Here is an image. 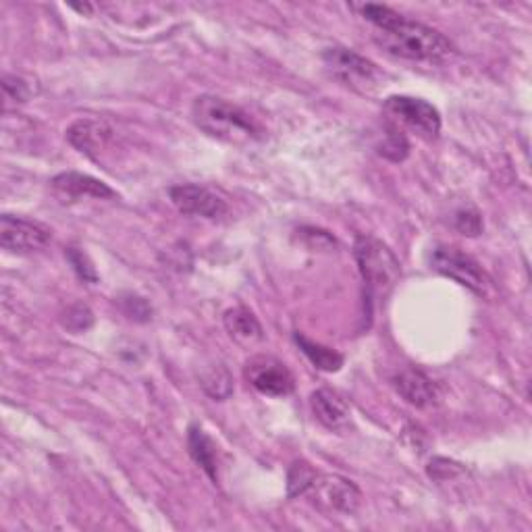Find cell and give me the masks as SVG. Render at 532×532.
I'll return each mask as SVG.
<instances>
[{
	"label": "cell",
	"mask_w": 532,
	"mask_h": 532,
	"mask_svg": "<svg viewBox=\"0 0 532 532\" xmlns=\"http://www.w3.org/2000/svg\"><path fill=\"white\" fill-rule=\"evenodd\" d=\"M52 188L55 192L67 200H82V198H94V200H109L115 198V190H111L104 181L84 175V173H61L52 179Z\"/></svg>",
	"instance_id": "7c38bea8"
},
{
	"label": "cell",
	"mask_w": 532,
	"mask_h": 532,
	"mask_svg": "<svg viewBox=\"0 0 532 532\" xmlns=\"http://www.w3.org/2000/svg\"><path fill=\"white\" fill-rule=\"evenodd\" d=\"M354 9L375 25L377 42L395 57L420 63H445L456 55L454 42L429 25L399 15L383 5L368 3Z\"/></svg>",
	"instance_id": "6da1fadb"
},
{
	"label": "cell",
	"mask_w": 532,
	"mask_h": 532,
	"mask_svg": "<svg viewBox=\"0 0 532 532\" xmlns=\"http://www.w3.org/2000/svg\"><path fill=\"white\" fill-rule=\"evenodd\" d=\"M385 115L391 127L416 133L422 140H437L441 133V115L435 106L422 98L391 96L385 102Z\"/></svg>",
	"instance_id": "277c9868"
},
{
	"label": "cell",
	"mask_w": 532,
	"mask_h": 532,
	"mask_svg": "<svg viewBox=\"0 0 532 532\" xmlns=\"http://www.w3.org/2000/svg\"><path fill=\"white\" fill-rule=\"evenodd\" d=\"M314 476H316V472L308 464H294V466H291L289 476H287L289 497L304 495L308 491V487H310Z\"/></svg>",
	"instance_id": "44dd1931"
},
{
	"label": "cell",
	"mask_w": 532,
	"mask_h": 532,
	"mask_svg": "<svg viewBox=\"0 0 532 532\" xmlns=\"http://www.w3.org/2000/svg\"><path fill=\"white\" fill-rule=\"evenodd\" d=\"M395 391L402 395L406 402L414 408H431L437 404V387L433 381L418 368H402L397 370L391 379Z\"/></svg>",
	"instance_id": "8fae6325"
},
{
	"label": "cell",
	"mask_w": 532,
	"mask_h": 532,
	"mask_svg": "<svg viewBox=\"0 0 532 532\" xmlns=\"http://www.w3.org/2000/svg\"><path fill=\"white\" fill-rule=\"evenodd\" d=\"M358 271L366 289L368 304L372 300H385L402 275L399 260L379 239L360 235L354 246Z\"/></svg>",
	"instance_id": "3957f363"
},
{
	"label": "cell",
	"mask_w": 532,
	"mask_h": 532,
	"mask_svg": "<svg viewBox=\"0 0 532 532\" xmlns=\"http://www.w3.org/2000/svg\"><path fill=\"white\" fill-rule=\"evenodd\" d=\"M431 269L443 277H449V279H454L456 283L468 287L478 296L489 294L491 279L485 273L483 266L458 248L437 246L431 254Z\"/></svg>",
	"instance_id": "5b68a950"
},
{
	"label": "cell",
	"mask_w": 532,
	"mask_h": 532,
	"mask_svg": "<svg viewBox=\"0 0 532 532\" xmlns=\"http://www.w3.org/2000/svg\"><path fill=\"white\" fill-rule=\"evenodd\" d=\"M30 96H32V88H30L28 82H25L23 77L11 75V73H7L3 77V98H5V106L23 104Z\"/></svg>",
	"instance_id": "ffe728a7"
},
{
	"label": "cell",
	"mask_w": 532,
	"mask_h": 532,
	"mask_svg": "<svg viewBox=\"0 0 532 532\" xmlns=\"http://www.w3.org/2000/svg\"><path fill=\"white\" fill-rule=\"evenodd\" d=\"M171 202L175 204V208L183 215H190V217H202V219H210V221H217L223 219L229 206L227 200L223 196H219L217 192H212L206 185H198V183H181L175 185V188L169 190Z\"/></svg>",
	"instance_id": "ba28073f"
},
{
	"label": "cell",
	"mask_w": 532,
	"mask_h": 532,
	"mask_svg": "<svg viewBox=\"0 0 532 532\" xmlns=\"http://www.w3.org/2000/svg\"><path fill=\"white\" fill-rule=\"evenodd\" d=\"M192 119L210 138L237 146L256 142L264 133L244 109L219 96L206 94L196 98L192 104Z\"/></svg>",
	"instance_id": "7a4b0ae2"
},
{
	"label": "cell",
	"mask_w": 532,
	"mask_h": 532,
	"mask_svg": "<svg viewBox=\"0 0 532 532\" xmlns=\"http://www.w3.org/2000/svg\"><path fill=\"white\" fill-rule=\"evenodd\" d=\"M52 242V233L38 221L3 215L0 219V246L9 252H38Z\"/></svg>",
	"instance_id": "30bf717a"
},
{
	"label": "cell",
	"mask_w": 532,
	"mask_h": 532,
	"mask_svg": "<svg viewBox=\"0 0 532 532\" xmlns=\"http://www.w3.org/2000/svg\"><path fill=\"white\" fill-rule=\"evenodd\" d=\"M67 258L73 266V271L77 273V277L86 281V283H96L98 281V275H96V269L92 266L90 258L82 252V250H77V248H69L67 250Z\"/></svg>",
	"instance_id": "603a6c76"
},
{
	"label": "cell",
	"mask_w": 532,
	"mask_h": 532,
	"mask_svg": "<svg viewBox=\"0 0 532 532\" xmlns=\"http://www.w3.org/2000/svg\"><path fill=\"white\" fill-rule=\"evenodd\" d=\"M462 472H464L462 464L445 460V458H435L429 466V476L435 478V481H447V478H454Z\"/></svg>",
	"instance_id": "d4e9b609"
},
{
	"label": "cell",
	"mask_w": 532,
	"mask_h": 532,
	"mask_svg": "<svg viewBox=\"0 0 532 532\" xmlns=\"http://www.w3.org/2000/svg\"><path fill=\"white\" fill-rule=\"evenodd\" d=\"M296 343L300 345V350L306 354V358L318 368V370H323V372H337L341 370L343 366V356L331 348H327V345L323 343H316L312 339H308L306 335L302 333H296L294 335Z\"/></svg>",
	"instance_id": "e0dca14e"
},
{
	"label": "cell",
	"mask_w": 532,
	"mask_h": 532,
	"mask_svg": "<svg viewBox=\"0 0 532 532\" xmlns=\"http://www.w3.org/2000/svg\"><path fill=\"white\" fill-rule=\"evenodd\" d=\"M63 323L67 329L79 333V331H86L92 327L94 323V314L90 312L88 306H82V304H77V306H71L67 312H65V318H63Z\"/></svg>",
	"instance_id": "7402d4cb"
},
{
	"label": "cell",
	"mask_w": 532,
	"mask_h": 532,
	"mask_svg": "<svg viewBox=\"0 0 532 532\" xmlns=\"http://www.w3.org/2000/svg\"><path fill=\"white\" fill-rule=\"evenodd\" d=\"M408 150H410V144H408L404 133L389 125V131H387L383 144H379V154L389 158V161H393V163H399L408 156Z\"/></svg>",
	"instance_id": "d6986e66"
},
{
	"label": "cell",
	"mask_w": 532,
	"mask_h": 532,
	"mask_svg": "<svg viewBox=\"0 0 532 532\" xmlns=\"http://www.w3.org/2000/svg\"><path fill=\"white\" fill-rule=\"evenodd\" d=\"M244 375L248 383L264 393L273 397L289 395L296 389V379L291 375V370L273 356H254L246 362Z\"/></svg>",
	"instance_id": "9c48e42d"
},
{
	"label": "cell",
	"mask_w": 532,
	"mask_h": 532,
	"mask_svg": "<svg viewBox=\"0 0 532 532\" xmlns=\"http://www.w3.org/2000/svg\"><path fill=\"white\" fill-rule=\"evenodd\" d=\"M123 312L129 318H136V321H148L150 314H152L148 302L142 298H136V296H131L129 300L123 302Z\"/></svg>",
	"instance_id": "484cf974"
},
{
	"label": "cell",
	"mask_w": 532,
	"mask_h": 532,
	"mask_svg": "<svg viewBox=\"0 0 532 532\" xmlns=\"http://www.w3.org/2000/svg\"><path fill=\"white\" fill-rule=\"evenodd\" d=\"M323 63L327 67V71L343 82L345 86H352L356 90H368L372 86H377L381 71L379 67L368 61L366 57L358 55V52L350 50V48H329L325 50L323 55Z\"/></svg>",
	"instance_id": "52a82bcc"
},
{
	"label": "cell",
	"mask_w": 532,
	"mask_h": 532,
	"mask_svg": "<svg viewBox=\"0 0 532 532\" xmlns=\"http://www.w3.org/2000/svg\"><path fill=\"white\" fill-rule=\"evenodd\" d=\"M304 495H308L316 508H321L323 512L345 514V516L354 514L360 508V499H362L360 489L350 481V478L339 474H318V472L312 478V483Z\"/></svg>",
	"instance_id": "8992f818"
},
{
	"label": "cell",
	"mask_w": 532,
	"mask_h": 532,
	"mask_svg": "<svg viewBox=\"0 0 532 532\" xmlns=\"http://www.w3.org/2000/svg\"><path fill=\"white\" fill-rule=\"evenodd\" d=\"M310 408L316 420L329 431H345L350 427V420H352L350 406L345 404V399L339 393L331 389L314 391L310 395Z\"/></svg>",
	"instance_id": "4fadbf2b"
},
{
	"label": "cell",
	"mask_w": 532,
	"mask_h": 532,
	"mask_svg": "<svg viewBox=\"0 0 532 532\" xmlns=\"http://www.w3.org/2000/svg\"><path fill=\"white\" fill-rule=\"evenodd\" d=\"M200 385L208 397L215 399V402H223L233 393V379L229 375L227 366L223 364H212L206 366L200 375Z\"/></svg>",
	"instance_id": "ac0fdd59"
},
{
	"label": "cell",
	"mask_w": 532,
	"mask_h": 532,
	"mask_svg": "<svg viewBox=\"0 0 532 532\" xmlns=\"http://www.w3.org/2000/svg\"><path fill=\"white\" fill-rule=\"evenodd\" d=\"M188 449L194 462L208 474L210 481H219V460H217V447L210 441V437L200 427H190L188 433Z\"/></svg>",
	"instance_id": "2e32d148"
},
{
	"label": "cell",
	"mask_w": 532,
	"mask_h": 532,
	"mask_svg": "<svg viewBox=\"0 0 532 532\" xmlns=\"http://www.w3.org/2000/svg\"><path fill=\"white\" fill-rule=\"evenodd\" d=\"M111 138H113V127L96 119H79L67 129L69 144L88 156L104 148V144Z\"/></svg>",
	"instance_id": "5bb4252c"
},
{
	"label": "cell",
	"mask_w": 532,
	"mask_h": 532,
	"mask_svg": "<svg viewBox=\"0 0 532 532\" xmlns=\"http://www.w3.org/2000/svg\"><path fill=\"white\" fill-rule=\"evenodd\" d=\"M454 225H456V229L460 233L470 235V237H476V235L483 233V219H481V215H478L476 210H470V208L456 212Z\"/></svg>",
	"instance_id": "cb8c5ba5"
},
{
	"label": "cell",
	"mask_w": 532,
	"mask_h": 532,
	"mask_svg": "<svg viewBox=\"0 0 532 532\" xmlns=\"http://www.w3.org/2000/svg\"><path fill=\"white\" fill-rule=\"evenodd\" d=\"M223 323H225L229 337L237 341L239 345H244V348H252V345L260 343L264 337L258 318L254 316V312H250L244 306L227 310L223 316Z\"/></svg>",
	"instance_id": "9a60e30c"
}]
</instances>
